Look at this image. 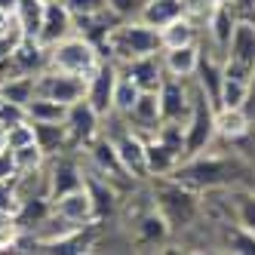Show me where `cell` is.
I'll use <instances>...</instances> for the list:
<instances>
[{
  "mask_svg": "<svg viewBox=\"0 0 255 255\" xmlns=\"http://www.w3.org/2000/svg\"><path fill=\"white\" fill-rule=\"evenodd\" d=\"M34 96H43L62 105H74L86 96V80L77 74H65L56 68H43L34 74Z\"/></svg>",
  "mask_w": 255,
  "mask_h": 255,
  "instance_id": "cell-6",
  "label": "cell"
},
{
  "mask_svg": "<svg viewBox=\"0 0 255 255\" xmlns=\"http://www.w3.org/2000/svg\"><path fill=\"white\" fill-rule=\"evenodd\" d=\"M117 74L120 71L111 65V62H102L93 74L86 77V102L96 108L102 117H108L114 111V86H117Z\"/></svg>",
  "mask_w": 255,
  "mask_h": 255,
  "instance_id": "cell-7",
  "label": "cell"
},
{
  "mask_svg": "<svg viewBox=\"0 0 255 255\" xmlns=\"http://www.w3.org/2000/svg\"><path fill=\"white\" fill-rule=\"evenodd\" d=\"M108 9L117 12L120 19H129V15H138V9L144 6V0H105Z\"/></svg>",
  "mask_w": 255,
  "mask_h": 255,
  "instance_id": "cell-37",
  "label": "cell"
},
{
  "mask_svg": "<svg viewBox=\"0 0 255 255\" xmlns=\"http://www.w3.org/2000/svg\"><path fill=\"white\" fill-rule=\"evenodd\" d=\"M129 117V123H135L138 129H144V132H157L160 129V123H163V114H160V93L157 89H141V96H138V102L132 105V111L126 114Z\"/></svg>",
  "mask_w": 255,
  "mask_h": 255,
  "instance_id": "cell-14",
  "label": "cell"
},
{
  "mask_svg": "<svg viewBox=\"0 0 255 255\" xmlns=\"http://www.w3.org/2000/svg\"><path fill=\"white\" fill-rule=\"evenodd\" d=\"M169 231H172L169 222L160 215L157 206H154L148 215L138 218V240H141V243H163V240L169 237Z\"/></svg>",
  "mask_w": 255,
  "mask_h": 255,
  "instance_id": "cell-28",
  "label": "cell"
},
{
  "mask_svg": "<svg viewBox=\"0 0 255 255\" xmlns=\"http://www.w3.org/2000/svg\"><path fill=\"white\" fill-rule=\"evenodd\" d=\"M0 96L6 102L28 105L34 99V74H19V71H15L12 77H3L0 80Z\"/></svg>",
  "mask_w": 255,
  "mask_h": 255,
  "instance_id": "cell-26",
  "label": "cell"
},
{
  "mask_svg": "<svg viewBox=\"0 0 255 255\" xmlns=\"http://www.w3.org/2000/svg\"><path fill=\"white\" fill-rule=\"evenodd\" d=\"M234 12H231V3L228 0H222V3L215 6V12H212V19L206 22V31H209V37H212V43L218 46V49H225L228 46V40H231V31H234Z\"/></svg>",
  "mask_w": 255,
  "mask_h": 255,
  "instance_id": "cell-23",
  "label": "cell"
},
{
  "mask_svg": "<svg viewBox=\"0 0 255 255\" xmlns=\"http://www.w3.org/2000/svg\"><path fill=\"white\" fill-rule=\"evenodd\" d=\"M0 37H19V28H15V15L0 9Z\"/></svg>",
  "mask_w": 255,
  "mask_h": 255,
  "instance_id": "cell-38",
  "label": "cell"
},
{
  "mask_svg": "<svg viewBox=\"0 0 255 255\" xmlns=\"http://www.w3.org/2000/svg\"><path fill=\"white\" fill-rule=\"evenodd\" d=\"M185 15V0H144V6L138 9L135 19H141L144 25L151 28H166L169 22L181 19Z\"/></svg>",
  "mask_w": 255,
  "mask_h": 255,
  "instance_id": "cell-17",
  "label": "cell"
},
{
  "mask_svg": "<svg viewBox=\"0 0 255 255\" xmlns=\"http://www.w3.org/2000/svg\"><path fill=\"white\" fill-rule=\"evenodd\" d=\"M46 3H56V0H46Z\"/></svg>",
  "mask_w": 255,
  "mask_h": 255,
  "instance_id": "cell-43",
  "label": "cell"
},
{
  "mask_svg": "<svg viewBox=\"0 0 255 255\" xmlns=\"http://www.w3.org/2000/svg\"><path fill=\"white\" fill-rule=\"evenodd\" d=\"M34 138H37V144L43 148V154H56L62 151L68 141V129H65V123H34Z\"/></svg>",
  "mask_w": 255,
  "mask_h": 255,
  "instance_id": "cell-25",
  "label": "cell"
},
{
  "mask_svg": "<svg viewBox=\"0 0 255 255\" xmlns=\"http://www.w3.org/2000/svg\"><path fill=\"white\" fill-rule=\"evenodd\" d=\"M99 120H102V114H99L86 99L68 105V114H65L68 141H71V144H89V141L99 135Z\"/></svg>",
  "mask_w": 255,
  "mask_h": 255,
  "instance_id": "cell-8",
  "label": "cell"
},
{
  "mask_svg": "<svg viewBox=\"0 0 255 255\" xmlns=\"http://www.w3.org/2000/svg\"><path fill=\"white\" fill-rule=\"evenodd\" d=\"M71 31H74V15L68 12V6L62 3V0H56V3H46L43 25H40V37H37V40L49 49V46H56L59 40H65Z\"/></svg>",
  "mask_w": 255,
  "mask_h": 255,
  "instance_id": "cell-13",
  "label": "cell"
},
{
  "mask_svg": "<svg viewBox=\"0 0 255 255\" xmlns=\"http://www.w3.org/2000/svg\"><path fill=\"white\" fill-rule=\"evenodd\" d=\"M43 12H46V0H19L15 6V28H19V37H40V25H43Z\"/></svg>",
  "mask_w": 255,
  "mask_h": 255,
  "instance_id": "cell-20",
  "label": "cell"
},
{
  "mask_svg": "<svg viewBox=\"0 0 255 255\" xmlns=\"http://www.w3.org/2000/svg\"><path fill=\"white\" fill-rule=\"evenodd\" d=\"M65 114H68V105H62V102H52L43 96H34L28 102V120L31 123H65Z\"/></svg>",
  "mask_w": 255,
  "mask_h": 255,
  "instance_id": "cell-24",
  "label": "cell"
},
{
  "mask_svg": "<svg viewBox=\"0 0 255 255\" xmlns=\"http://www.w3.org/2000/svg\"><path fill=\"white\" fill-rule=\"evenodd\" d=\"M234 175V166L228 160H218V157H188L185 163H178L172 178L181 181L188 188H218V185H228Z\"/></svg>",
  "mask_w": 255,
  "mask_h": 255,
  "instance_id": "cell-3",
  "label": "cell"
},
{
  "mask_svg": "<svg viewBox=\"0 0 255 255\" xmlns=\"http://www.w3.org/2000/svg\"><path fill=\"white\" fill-rule=\"evenodd\" d=\"M52 212L62 215L65 222L77 225V228H86L96 222V209H93V197H89V188H77V191H68L62 197L52 200Z\"/></svg>",
  "mask_w": 255,
  "mask_h": 255,
  "instance_id": "cell-10",
  "label": "cell"
},
{
  "mask_svg": "<svg viewBox=\"0 0 255 255\" xmlns=\"http://www.w3.org/2000/svg\"><path fill=\"white\" fill-rule=\"evenodd\" d=\"M157 209H160V215L169 222V228H185V225H191L194 222V215H197V197H194V191L188 188V185H181V181H169V185H160L157 188Z\"/></svg>",
  "mask_w": 255,
  "mask_h": 255,
  "instance_id": "cell-5",
  "label": "cell"
},
{
  "mask_svg": "<svg viewBox=\"0 0 255 255\" xmlns=\"http://www.w3.org/2000/svg\"><path fill=\"white\" fill-rule=\"evenodd\" d=\"M123 71H126V74H129V77L138 83V89H160V83L166 80V71H163V59H160V52L126 62V65H123Z\"/></svg>",
  "mask_w": 255,
  "mask_h": 255,
  "instance_id": "cell-15",
  "label": "cell"
},
{
  "mask_svg": "<svg viewBox=\"0 0 255 255\" xmlns=\"http://www.w3.org/2000/svg\"><path fill=\"white\" fill-rule=\"evenodd\" d=\"M15 6H19V0H0V9L6 12H15Z\"/></svg>",
  "mask_w": 255,
  "mask_h": 255,
  "instance_id": "cell-41",
  "label": "cell"
},
{
  "mask_svg": "<svg viewBox=\"0 0 255 255\" xmlns=\"http://www.w3.org/2000/svg\"><path fill=\"white\" fill-rule=\"evenodd\" d=\"M160 43H163V49L197 43V22H191L188 15H181V19L169 22L166 28H160Z\"/></svg>",
  "mask_w": 255,
  "mask_h": 255,
  "instance_id": "cell-22",
  "label": "cell"
},
{
  "mask_svg": "<svg viewBox=\"0 0 255 255\" xmlns=\"http://www.w3.org/2000/svg\"><path fill=\"white\" fill-rule=\"evenodd\" d=\"M138 96H141V89H138V83L126 74V71H120L117 74V86H114V114H129L132 111V105L138 102Z\"/></svg>",
  "mask_w": 255,
  "mask_h": 255,
  "instance_id": "cell-29",
  "label": "cell"
},
{
  "mask_svg": "<svg viewBox=\"0 0 255 255\" xmlns=\"http://www.w3.org/2000/svg\"><path fill=\"white\" fill-rule=\"evenodd\" d=\"M12 175H15L12 154H9V148H3V151H0V178H12Z\"/></svg>",
  "mask_w": 255,
  "mask_h": 255,
  "instance_id": "cell-39",
  "label": "cell"
},
{
  "mask_svg": "<svg viewBox=\"0 0 255 255\" xmlns=\"http://www.w3.org/2000/svg\"><path fill=\"white\" fill-rule=\"evenodd\" d=\"M28 120V105H19V102H6L0 105V126H15V123H25Z\"/></svg>",
  "mask_w": 255,
  "mask_h": 255,
  "instance_id": "cell-35",
  "label": "cell"
},
{
  "mask_svg": "<svg viewBox=\"0 0 255 255\" xmlns=\"http://www.w3.org/2000/svg\"><path fill=\"white\" fill-rule=\"evenodd\" d=\"M15 40H19V37H0V65H6V59H9Z\"/></svg>",
  "mask_w": 255,
  "mask_h": 255,
  "instance_id": "cell-40",
  "label": "cell"
},
{
  "mask_svg": "<svg viewBox=\"0 0 255 255\" xmlns=\"http://www.w3.org/2000/svg\"><path fill=\"white\" fill-rule=\"evenodd\" d=\"M89 148V157H93V163H96V169L102 172V175H108V178H117V175H123V178H129L126 175V169H123V163H120V157H117V148H114V138H93L86 144Z\"/></svg>",
  "mask_w": 255,
  "mask_h": 255,
  "instance_id": "cell-19",
  "label": "cell"
},
{
  "mask_svg": "<svg viewBox=\"0 0 255 255\" xmlns=\"http://www.w3.org/2000/svg\"><path fill=\"white\" fill-rule=\"evenodd\" d=\"M225 52H228V56H225V65H222L225 74H234V77L249 80L252 68H255V22L237 19Z\"/></svg>",
  "mask_w": 255,
  "mask_h": 255,
  "instance_id": "cell-4",
  "label": "cell"
},
{
  "mask_svg": "<svg viewBox=\"0 0 255 255\" xmlns=\"http://www.w3.org/2000/svg\"><path fill=\"white\" fill-rule=\"evenodd\" d=\"M62 3L68 6V12L74 15V19H77V15H89V12H99V9H105V6H108L105 0H62Z\"/></svg>",
  "mask_w": 255,
  "mask_h": 255,
  "instance_id": "cell-36",
  "label": "cell"
},
{
  "mask_svg": "<svg viewBox=\"0 0 255 255\" xmlns=\"http://www.w3.org/2000/svg\"><path fill=\"white\" fill-rule=\"evenodd\" d=\"M0 105H3V96H0Z\"/></svg>",
  "mask_w": 255,
  "mask_h": 255,
  "instance_id": "cell-44",
  "label": "cell"
},
{
  "mask_svg": "<svg viewBox=\"0 0 255 255\" xmlns=\"http://www.w3.org/2000/svg\"><path fill=\"white\" fill-rule=\"evenodd\" d=\"M83 185H86V175L77 169L74 160H59L56 166L49 169V175H46L49 200H56V197H62V194H68V191H77V188H83Z\"/></svg>",
  "mask_w": 255,
  "mask_h": 255,
  "instance_id": "cell-16",
  "label": "cell"
},
{
  "mask_svg": "<svg viewBox=\"0 0 255 255\" xmlns=\"http://www.w3.org/2000/svg\"><path fill=\"white\" fill-rule=\"evenodd\" d=\"M102 46L108 49L105 56H111L117 65H126L132 59H141V56H154V52L163 49L160 43V31L144 25L141 19H132V22H117L111 31L102 37Z\"/></svg>",
  "mask_w": 255,
  "mask_h": 255,
  "instance_id": "cell-1",
  "label": "cell"
},
{
  "mask_svg": "<svg viewBox=\"0 0 255 255\" xmlns=\"http://www.w3.org/2000/svg\"><path fill=\"white\" fill-rule=\"evenodd\" d=\"M249 99V83L243 77L225 74L222 77V93H218V105L215 108H246Z\"/></svg>",
  "mask_w": 255,
  "mask_h": 255,
  "instance_id": "cell-27",
  "label": "cell"
},
{
  "mask_svg": "<svg viewBox=\"0 0 255 255\" xmlns=\"http://www.w3.org/2000/svg\"><path fill=\"white\" fill-rule=\"evenodd\" d=\"M3 141H6L9 151H19V148H25V144H34V141H37V138H34V123L25 120V123L6 126V129H3Z\"/></svg>",
  "mask_w": 255,
  "mask_h": 255,
  "instance_id": "cell-32",
  "label": "cell"
},
{
  "mask_svg": "<svg viewBox=\"0 0 255 255\" xmlns=\"http://www.w3.org/2000/svg\"><path fill=\"white\" fill-rule=\"evenodd\" d=\"M117 157L123 163V169L129 178H144L148 175V148H144V138L138 132H123L120 138H114Z\"/></svg>",
  "mask_w": 255,
  "mask_h": 255,
  "instance_id": "cell-11",
  "label": "cell"
},
{
  "mask_svg": "<svg viewBox=\"0 0 255 255\" xmlns=\"http://www.w3.org/2000/svg\"><path fill=\"white\" fill-rule=\"evenodd\" d=\"M86 188H89V197H93V209H96V222H99V218H105L108 212L114 209L117 194H114L111 185H108V178H105V181H99V178H86Z\"/></svg>",
  "mask_w": 255,
  "mask_h": 255,
  "instance_id": "cell-30",
  "label": "cell"
},
{
  "mask_svg": "<svg viewBox=\"0 0 255 255\" xmlns=\"http://www.w3.org/2000/svg\"><path fill=\"white\" fill-rule=\"evenodd\" d=\"M6 148V141H3V126H0V151Z\"/></svg>",
  "mask_w": 255,
  "mask_h": 255,
  "instance_id": "cell-42",
  "label": "cell"
},
{
  "mask_svg": "<svg viewBox=\"0 0 255 255\" xmlns=\"http://www.w3.org/2000/svg\"><path fill=\"white\" fill-rule=\"evenodd\" d=\"M234 212H237V228L255 234V194H237Z\"/></svg>",
  "mask_w": 255,
  "mask_h": 255,
  "instance_id": "cell-33",
  "label": "cell"
},
{
  "mask_svg": "<svg viewBox=\"0 0 255 255\" xmlns=\"http://www.w3.org/2000/svg\"><path fill=\"white\" fill-rule=\"evenodd\" d=\"M160 114L163 120H178V123H188L191 117V108H194V93H188L185 80H175V77H166L160 83Z\"/></svg>",
  "mask_w": 255,
  "mask_h": 255,
  "instance_id": "cell-9",
  "label": "cell"
},
{
  "mask_svg": "<svg viewBox=\"0 0 255 255\" xmlns=\"http://www.w3.org/2000/svg\"><path fill=\"white\" fill-rule=\"evenodd\" d=\"M9 154H12L15 175L40 169V166H43V160H46V154H43V148H40L37 141H34V144H25V148H19V151H9Z\"/></svg>",
  "mask_w": 255,
  "mask_h": 255,
  "instance_id": "cell-31",
  "label": "cell"
},
{
  "mask_svg": "<svg viewBox=\"0 0 255 255\" xmlns=\"http://www.w3.org/2000/svg\"><path fill=\"white\" fill-rule=\"evenodd\" d=\"M19 209V194H15V175L0 178V215H15Z\"/></svg>",
  "mask_w": 255,
  "mask_h": 255,
  "instance_id": "cell-34",
  "label": "cell"
},
{
  "mask_svg": "<svg viewBox=\"0 0 255 255\" xmlns=\"http://www.w3.org/2000/svg\"><path fill=\"white\" fill-rule=\"evenodd\" d=\"M160 59H163V71L166 77H175V80H191L200 68V46L197 43H188V46H172V49H160Z\"/></svg>",
  "mask_w": 255,
  "mask_h": 255,
  "instance_id": "cell-12",
  "label": "cell"
},
{
  "mask_svg": "<svg viewBox=\"0 0 255 255\" xmlns=\"http://www.w3.org/2000/svg\"><path fill=\"white\" fill-rule=\"evenodd\" d=\"M252 129V117L246 114V108H215V135L222 138H243Z\"/></svg>",
  "mask_w": 255,
  "mask_h": 255,
  "instance_id": "cell-18",
  "label": "cell"
},
{
  "mask_svg": "<svg viewBox=\"0 0 255 255\" xmlns=\"http://www.w3.org/2000/svg\"><path fill=\"white\" fill-rule=\"evenodd\" d=\"M144 148H148V175H172L181 163V157L172 148H166L157 135L144 138Z\"/></svg>",
  "mask_w": 255,
  "mask_h": 255,
  "instance_id": "cell-21",
  "label": "cell"
},
{
  "mask_svg": "<svg viewBox=\"0 0 255 255\" xmlns=\"http://www.w3.org/2000/svg\"><path fill=\"white\" fill-rule=\"evenodd\" d=\"M102 65L99 56V46L96 40L89 37H77V34H68L65 40H59L56 46H49V56H46V68H56L65 71V74H77V77H89L93 71Z\"/></svg>",
  "mask_w": 255,
  "mask_h": 255,
  "instance_id": "cell-2",
  "label": "cell"
}]
</instances>
